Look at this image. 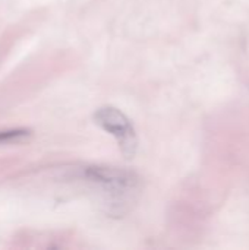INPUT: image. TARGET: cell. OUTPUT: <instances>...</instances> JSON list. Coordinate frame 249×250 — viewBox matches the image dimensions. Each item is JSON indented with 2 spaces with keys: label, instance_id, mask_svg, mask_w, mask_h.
<instances>
[{
  "label": "cell",
  "instance_id": "cell-3",
  "mask_svg": "<svg viewBox=\"0 0 249 250\" xmlns=\"http://www.w3.org/2000/svg\"><path fill=\"white\" fill-rule=\"evenodd\" d=\"M29 135V130L26 129H12V130H3L0 132V144H6V142H12V141H18L22 139L25 136Z\"/></svg>",
  "mask_w": 249,
  "mask_h": 250
},
{
  "label": "cell",
  "instance_id": "cell-2",
  "mask_svg": "<svg viewBox=\"0 0 249 250\" xmlns=\"http://www.w3.org/2000/svg\"><path fill=\"white\" fill-rule=\"evenodd\" d=\"M85 176L114 196H123L138 188V177L135 173L114 167H88L85 170Z\"/></svg>",
  "mask_w": 249,
  "mask_h": 250
},
{
  "label": "cell",
  "instance_id": "cell-1",
  "mask_svg": "<svg viewBox=\"0 0 249 250\" xmlns=\"http://www.w3.org/2000/svg\"><path fill=\"white\" fill-rule=\"evenodd\" d=\"M95 123L116 138L120 151L126 158H134L138 146V139L131 120L114 107H101L94 114Z\"/></svg>",
  "mask_w": 249,
  "mask_h": 250
}]
</instances>
